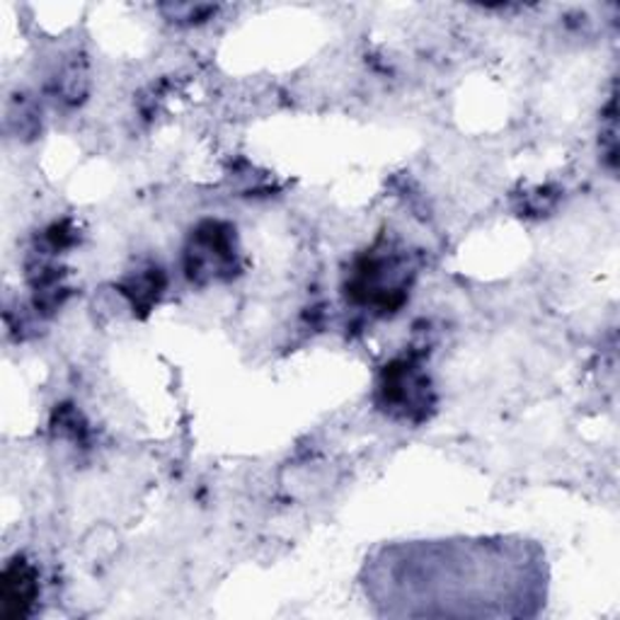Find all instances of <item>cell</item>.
<instances>
[{"mask_svg":"<svg viewBox=\"0 0 620 620\" xmlns=\"http://www.w3.org/2000/svg\"><path fill=\"white\" fill-rule=\"evenodd\" d=\"M37 596L35 572L25 562L10 565L3 574V616L17 618L27 613V606Z\"/></svg>","mask_w":620,"mask_h":620,"instance_id":"6da1fadb","label":"cell"}]
</instances>
